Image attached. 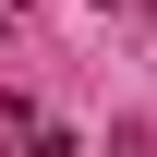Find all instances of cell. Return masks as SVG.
I'll list each match as a JSON object with an SVG mask.
<instances>
[{"label":"cell","mask_w":157,"mask_h":157,"mask_svg":"<svg viewBox=\"0 0 157 157\" xmlns=\"http://www.w3.org/2000/svg\"><path fill=\"white\" fill-rule=\"evenodd\" d=\"M12 133H36V121H24V97H0V145H12Z\"/></svg>","instance_id":"1"},{"label":"cell","mask_w":157,"mask_h":157,"mask_svg":"<svg viewBox=\"0 0 157 157\" xmlns=\"http://www.w3.org/2000/svg\"><path fill=\"white\" fill-rule=\"evenodd\" d=\"M24 157H73V145H60V133H36V145H24Z\"/></svg>","instance_id":"2"}]
</instances>
